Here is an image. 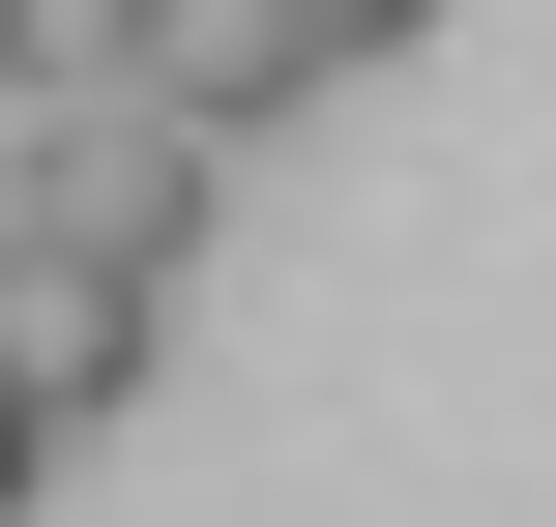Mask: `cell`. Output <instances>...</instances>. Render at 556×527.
I'll return each instance as SVG.
<instances>
[{
  "label": "cell",
  "mask_w": 556,
  "mask_h": 527,
  "mask_svg": "<svg viewBox=\"0 0 556 527\" xmlns=\"http://www.w3.org/2000/svg\"><path fill=\"white\" fill-rule=\"evenodd\" d=\"M0 88H29V117H117V88H147V0H0Z\"/></svg>",
  "instance_id": "4"
},
{
  "label": "cell",
  "mask_w": 556,
  "mask_h": 527,
  "mask_svg": "<svg viewBox=\"0 0 556 527\" xmlns=\"http://www.w3.org/2000/svg\"><path fill=\"white\" fill-rule=\"evenodd\" d=\"M0 499H29V381H0Z\"/></svg>",
  "instance_id": "6"
},
{
  "label": "cell",
  "mask_w": 556,
  "mask_h": 527,
  "mask_svg": "<svg viewBox=\"0 0 556 527\" xmlns=\"http://www.w3.org/2000/svg\"><path fill=\"white\" fill-rule=\"evenodd\" d=\"M293 88H323V29H293V0H147V88H117V117H176V147H264Z\"/></svg>",
  "instance_id": "3"
},
{
  "label": "cell",
  "mask_w": 556,
  "mask_h": 527,
  "mask_svg": "<svg viewBox=\"0 0 556 527\" xmlns=\"http://www.w3.org/2000/svg\"><path fill=\"white\" fill-rule=\"evenodd\" d=\"M205 176H235V147H176V117H59V205H29V235H88V264H147V293L205 323Z\"/></svg>",
  "instance_id": "2"
},
{
  "label": "cell",
  "mask_w": 556,
  "mask_h": 527,
  "mask_svg": "<svg viewBox=\"0 0 556 527\" xmlns=\"http://www.w3.org/2000/svg\"><path fill=\"white\" fill-rule=\"evenodd\" d=\"M147 352H176V293H147V264H88V235H0V381H29V440L147 411Z\"/></svg>",
  "instance_id": "1"
},
{
  "label": "cell",
  "mask_w": 556,
  "mask_h": 527,
  "mask_svg": "<svg viewBox=\"0 0 556 527\" xmlns=\"http://www.w3.org/2000/svg\"><path fill=\"white\" fill-rule=\"evenodd\" d=\"M293 29H323V59H410V29H440V0H293Z\"/></svg>",
  "instance_id": "5"
}]
</instances>
